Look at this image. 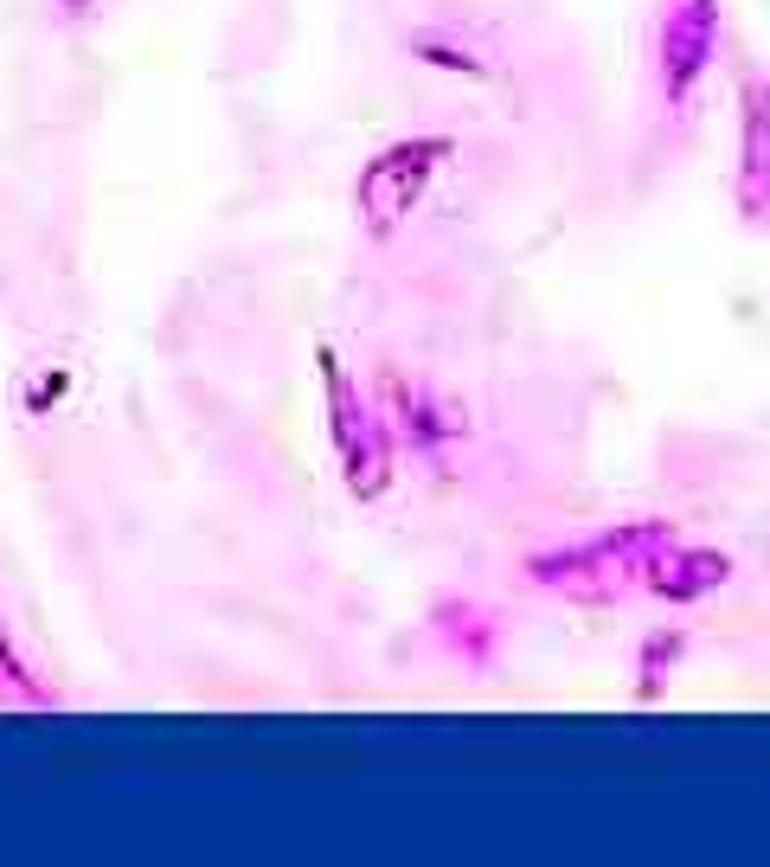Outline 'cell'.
<instances>
[{"label": "cell", "mask_w": 770, "mask_h": 867, "mask_svg": "<svg viewBox=\"0 0 770 867\" xmlns=\"http://www.w3.org/2000/svg\"><path fill=\"white\" fill-rule=\"evenodd\" d=\"M328 367V405H334V444H341V463H347V489L353 495H379L385 489V437L379 424L366 418V405L353 399V379L334 354H321Z\"/></svg>", "instance_id": "obj_2"}, {"label": "cell", "mask_w": 770, "mask_h": 867, "mask_svg": "<svg viewBox=\"0 0 770 867\" xmlns=\"http://www.w3.org/2000/svg\"><path fill=\"white\" fill-rule=\"evenodd\" d=\"M751 212L770 206V84L751 78L745 84V180H738Z\"/></svg>", "instance_id": "obj_4"}, {"label": "cell", "mask_w": 770, "mask_h": 867, "mask_svg": "<svg viewBox=\"0 0 770 867\" xmlns=\"http://www.w3.org/2000/svg\"><path fill=\"white\" fill-rule=\"evenodd\" d=\"M450 155V142L443 135H424V142H398L373 155L360 167V187H353V200H360V219L373 225V232H392L398 219H405L411 206H418L424 180L437 174V161Z\"/></svg>", "instance_id": "obj_1"}, {"label": "cell", "mask_w": 770, "mask_h": 867, "mask_svg": "<svg viewBox=\"0 0 770 867\" xmlns=\"http://www.w3.org/2000/svg\"><path fill=\"white\" fill-rule=\"evenodd\" d=\"M713 0H668V20H661V84H668V97L681 103L693 78L706 71V58H713Z\"/></svg>", "instance_id": "obj_3"}]
</instances>
